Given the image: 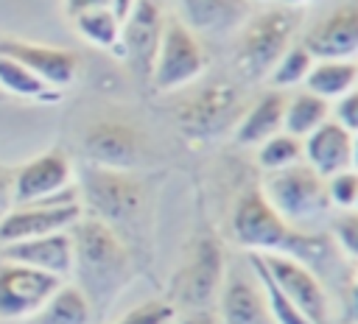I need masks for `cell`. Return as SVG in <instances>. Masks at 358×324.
<instances>
[{
  "label": "cell",
  "instance_id": "cell-13",
  "mask_svg": "<svg viewBox=\"0 0 358 324\" xmlns=\"http://www.w3.org/2000/svg\"><path fill=\"white\" fill-rule=\"evenodd\" d=\"M70 187V162L62 151H48L31 162H25L20 170H14V187L11 198L14 207L45 201L62 190Z\"/></svg>",
  "mask_w": 358,
  "mask_h": 324
},
{
  "label": "cell",
  "instance_id": "cell-4",
  "mask_svg": "<svg viewBox=\"0 0 358 324\" xmlns=\"http://www.w3.org/2000/svg\"><path fill=\"white\" fill-rule=\"evenodd\" d=\"M224 277H227V260H224V251H221L218 240L199 237L190 246L187 260L176 274L173 299L187 313L210 310V304L218 302Z\"/></svg>",
  "mask_w": 358,
  "mask_h": 324
},
{
  "label": "cell",
  "instance_id": "cell-16",
  "mask_svg": "<svg viewBox=\"0 0 358 324\" xmlns=\"http://www.w3.org/2000/svg\"><path fill=\"white\" fill-rule=\"evenodd\" d=\"M0 56H8L39 75L48 87H67L78 73V56L62 47L31 45L20 39H0Z\"/></svg>",
  "mask_w": 358,
  "mask_h": 324
},
{
  "label": "cell",
  "instance_id": "cell-7",
  "mask_svg": "<svg viewBox=\"0 0 358 324\" xmlns=\"http://www.w3.org/2000/svg\"><path fill=\"white\" fill-rule=\"evenodd\" d=\"M81 193L92 215L109 223L112 229L115 223L131 221L143 204V190L126 170H112L98 165H87L81 170Z\"/></svg>",
  "mask_w": 358,
  "mask_h": 324
},
{
  "label": "cell",
  "instance_id": "cell-39",
  "mask_svg": "<svg viewBox=\"0 0 358 324\" xmlns=\"http://www.w3.org/2000/svg\"><path fill=\"white\" fill-rule=\"evenodd\" d=\"M299 3H305V0H282V6H294V8H296Z\"/></svg>",
  "mask_w": 358,
  "mask_h": 324
},
{
  "label": "cell",
  "instance_id": "cell-6",
  "mask_svg": "<svg viewBox=\"0 0 358 324\" xmlns=\"http://www.w3.org/2000/svg\"><path fill=\"white\" fill-rule=\"evenodd\" d=\"M246 103L235 84L229 81H213L201 87L193 98L185 101L179 112V126L185 134L196 140H213L224 131H232L243 115Z\"/></svg>",
  "mask_w": 358,
  "mask_h": 324
},
{
  "label": "cell",
  "instance_id": "cell-1",
  "mask_svg": "<svg viewBox=\"0 0 358 324\" xmlns=\"http://www.w3.org/2000/svg\"><path fill=\"white\" fill-rule=\"evenodd\" d=\"M73 240V277L76 288L87 296L92 313H106L126 282L131 279V257L120 235L101 218H78L70 226Z\"/></svg>",
  "mask_w": 358,
  "mask_h": 324
},
{
  "label": "cell",
  "instance_id": "cell-20",
  "mask_svg": "<svg viewBox=\"0 0 358 324\" xmlns=\"http://www.w3.org/2000/svg\"><path fill=\"white\" fill-rule=\"evenodd\" d=\"M282 112H285V95L280 89L263 92L255 103H249L238 120L235 140L241 145H260L271 134L282 131Z\"/></svg>",
  "mask_w": 358,
  "mask_h": 324
},
{
  "label": "cell",
  "instance_id": "cell-3",
  "mask_svg": "<svg viewBox=\"0 0 358 324\" xmlns=\"http://www.w3.org/2000/svg\"><path fill=\"white\" fill-rule=\"evenodd\" d=\"M299 31V11L294 6H274L249 17L241 25V36L235 45L238 70L246 78H263L271 73L277 59L294 45Z\"/></svg>",
  "mask_w": 358,
  "mask_h": 324
},
{
  "label": "cell",
  "instance_id": "cell-18",
  "mask_svg": "<svg viewBox=\"0 0 358 324\" xmlns=\"http://www.w3.org/2000/svg\"><path fill=\"white\" fill-rule=\"evenodd\" d=\"M84 151L92 165L98 168H112V170H126L137 162L140 154V137L131 126L126 123H98L87 131L84 137Z\"/></svg>",
  "mask_w": 358,
  "mask_h": 324
},
{
  "label": "cell",
  "instance_id": "cell-21",
  "mask_svg": "<svg viewBox=\"0 0 358 324\" xmlns=\"http://www.w3.org/2000/svg\"><path fill=\"white\" fill-rule=\"evenodd\" d=\"M302 84L308 92H313L324 101H338L352 87H358V61H352V59H316Z\"/></svg>",
  "mask_w": 358,
  "mask_h": 324
},
{
  "label": "cell",
  "instance_id": "cell-32",
  "mask_svg": "<svg viewBox=\"0 0 358 324\" xmlns=\"http://www.w3.org/2000/svg\"><path fill=\"white\" fill-rule=\"evenodd\" d=\"M333 117L347 128V131H358V87H352L344 98L336 101L333 106Z\"/></svg>",
  "mask_w": 358,
  "mask_h": 324
},
{
  "label": "cell",
  "instance_id": "cell-27",
  "mask_svg": "<svg viewBox=\"0 0 358 324\" xmlns=\"http://www.w3.org/2000/svg\"><path fill=\"white\" fill-rule=\"evenodd\" d=\"M0 87L25 98H56V92H48V84L39 75L8 56H0Z\"/></svg>",
  "mask_w": 358,
  "mask_h": 324
},
{
  "label": "cell",
  "instance_id": "cell-37",
  "mask_svg": "<svg viewBox=\"0 0 358 324\" xmlns=\"http://www.w3.org/2000/svg\"><path fill=\"white\" fill-rule=\"evenodd\" d=\"M350 307H352V313H355V318H358V274H355V279H352V285H350Z\"/></svg>",
  "mask_w": 358,
  "mask_h": 324
},
{
  "label": "cell",
  "instance_id": "cell-33",
  "mask_svg": "<svg viewBox=\"0 0 358 324\" xmlns=\"http://www.w3.org/2000/svg\"><path fill=\"white\" fill-rule=\"evenodd\" d=\"M11 187H14V170H8V168L0 165V218L14 207Z\"/></svg>",
  "mask_w": 358,
  "mask_h": 324
},
{
  "label": "cell",
  "instance_id": "cell-31",
  "mask_svg": "<svg viewBox=\"0 0 358 324\" xmlns=\"http://www.w3.org/2000/svg\"><path fill=\"white\" fill-rule=\"evenodd\" d=\"M333 240L338 251L358 260V209H344L333 221Z\"/></svg>",
  "mask_w": 358,
  "mask_h": 324
},
{
  "label": "cell",
  "instance_id": "cell-9",
  "mask_svg": "<svg viewBox=\"0 0 358 324\" xmlns=\"http://www.w3.org/2000/svg\"><path fill=\"white\" fill-rule=\"evenodd\" d=\"M165 20L168 17L157 0H137L131 14L120 22L117 53L126 59L131 73H137L140 78H151Z\"/></svg>",
  "mask_w": 358,
  "mask_h": 324
},
{
  "label": "cell",
  "instance_id": "cell-23",
  "mask_svg": "<svg viewBox=\"0 0 358 324\" xmlns=\"http://www.w3.org/2000/svg\"><path fill=\"white\" fill-rule=\"evenodd\" d=\"M333 117L330 101L313 95V92H296L285 98V112H282V131H288L296 140H305L313 128H319L324 120Z\"/></svg>",
  "mask_w": 358,
  "mask_h": 324
},
{
  "label": "cell",
  "instance_id": "cell-34",
  "mask_svg": "<svg viewBox=\"0 0 358 324\" xmlns=\"http://www.w3.org/2000/svg\"><path fill=\"white\" fill-rule=\"evenodd\" d=\"M109 6V0H64V8L67 14H78V11H87V8H103Z\"/></svg>",
  "mask_w": 358,
  "mask_h": 324
},
{
  "label": "cell",
  "instance_id": "cell-24",
  "mask_svg": "<svg viewBox=\"0 0 358 324\" xmlns=\"http://www.w3.org/2000/svg\"><path fill=\"white\" fill-rule=\"evenodd\" d=\"M246 260H249V265H252V271H255V277H257V282H260V290H263V296H266V307H268V316H271L274 324H313V321L274 285V279L266 274V268H263V263H260L257 254H246Z\"/></svg>",
  "mask_w": 358,
  "mask_h": 324
},
{
  "label": "cell",
  "instance_id": "cell-10",
  "mask_svg": "<svg viewBox=\"0 0 358 324\" xmlns=\"http://www.w3.org/2000/svg\"><path fill=\"white\" fill-rule=\"evenodd\" d=\"M64 279L36 271L22 263L3 260L0 263V318L3 321H25L34 316L48 296L62 285Z\"/></svg>",
  "mask_w": 358,
  "mask_h": 324
},
{
  "label": "cell",
  "instance_id": "cell-17",
  "mask_svg": "<svg viewBox=\"0 0 358 324\" xmlns=\"http://www.w3.org/2000/svg\"><path fill=\"white\" fill-rule=\"evenodd\" d=\"M3 260L11 263H22L31 265L36 271L53 274L59 279H64L73 271V240H70V229L67 232H53V235H42V237H28V240H17V243H6L0 251Z\"/></svg>",
  "mask_w": 358,
  "mask_h": 324
},
{
  "label": "cell",
  "instance_id": "cell-22",
  "mask_svg": "<svg viewBox=\"0 0 358 324\" xmlns=\"http://www.w3.org/2000/svg\"><path fill=\"white\" fill-rule=\"evenodd\" d=\"M92 321V307L87 302V296L76 288L62 282L48 302L25 318V324H90Z\"/></svg>",
  "mask_w": 358,
  "mask_h": 324
},
{
  "label": "cell",
  "instance_id": "cell-14",
  "mask_svg": "<svg viewBox=\"0 0 358 324\" xmlns=\"http://www.w3.org/2000/svg\"><path fill=\"white\" fill-rule=\"evenodd\" d=\"M313 59H352L358 53V6L324 14L299 42Z\"/></svg>",
  "mask_w": 358,
  "mask_h": 324
},
{
  "label": "cell",
  "instance_id": "cell-26",
  "mask_svg": "<svg viewBox=\"0 0 358 324\" xmlns=\"http://www.w3.org/2000/svg\"><path fill=\"white\" fill-rule=\"evenodd\" d=\"M296 162H302V140L291 137L288 131H277L257 145V165L266 173L291 168Z\"/></svg>",
  "mask_w": 358,
  "mask_h": 324
},
{
  "label": "cell",
  "instance_id": "cell-25",
  "mask_svg": "<svg viewBox=\"0 0 358 324\" xmlns=\"http://www.w3.org/2000/svg\"><path fill=\"white\" fill-rule=\"evenodd\" d=\"M76 20V28L78 34L98 45V47H117V39H120V22L115 20V14L103 6V8H87V11H78L73 14Z\"/></svg>",
  "mask_w": 358,
  "mask_h": 324
},
{
  "label": "cell",
  "instance_id": "cell-11",
  "mask_svg": "<svg viewBox=\"0 0 358 324\" xmlns=\"http://www.w3.org/2000/svg\"><path fill=\"white\" fill-rule=\"evenodd\" d=\"M218 324H274L266 307L260 282L246 260V265H227V277L218 293Z\"/></svg>",
  "mask_w": 358,
  "mask_h": 324
},
{
  "label": "cell",
  "instance_id": "cell-38",
  "mask_svg": "<svg viewBox=\"0 0 358 324\" xmlns=\"http://www.w3.org/2000/svg\"><path fill=\"white\" fill-rule=\"evenodd\" d=\"M352 168L358 170V131L352 134Z\"/></svg>",
  "mask_w": 358,
  "mask_h": 324
},
{
  "label": "cell",
  "instance_id": "cell-29",
  "mask_svg": "<svg viewBox=\"0 0 358 324\" xmlns=\"http://www.w3.org/2000/svg\"><path fill=\"white\" fill-rule=\"evenodd\" d=\"M324 187H327L330 207H338L341 212L344 209H355V204H358V170L355 168H347L341 173L327 176Z\"/></svg>",
  "mask_w": 358,
  "mask_h": 324
},
{
  "label": "cell",
  "instance_id": "cell-40",
  "mask_svg": "<svg viewBox=\"0 0 358 324\" xmlns=\"http://www.w3.org/2000/svg\"><path fill=\"white\" fill-rule=\"evenodd\" d=\"M355 209H358V204H355Z\"/></svg>",
  "mask_w": 358,
  "mask_h": 324
},
{
  "label": "cell",
  "instance_id": "cell-30",
  "mask_svg": "<svg viewBox=\"0 0 358 324\" xmlns=\"http://www.w3.org/2000/svg\"><path fill=\"white\" fill-rule=\"evenodd\" d=\"M176 316V307L171 302H162V299H148L137 307H131L129 313H123L117 321L112 324H171Z\"/></svg>",
  "mask_w": 358,
  "mask_h": 324
},
{
  "label": "cell",
  "instance_id": "cell-8",
  "mask_svg": "<svg viewBox=\"0 0 358 324\" xmlns=\"http://www.w3.org/2000/svg\"><path fill=\"white\" fill-rule=\"evenodd\" d=\"M266 274L274 279V285L313 321L327 324L330 321V296L324 282L299 260L288 254H257Z\"/></svg>",
  "mask_w": 358,
  "mask_h": 324
},
{
  "label": "cell",
  "instance_id": "cell-5",
  "mask_svg": "<svg viewBox=\"0 0 358 324\" xmlns=\"http://www.w3.org/2000/svg\"><path fill=\"white\" fill-rule=\"evenodd\" d=\"M207 67V53L199 42V36L176 17L165 20L159 50L154 59L151 81L157 89H179L185 84H193Z\"/></svg>",
  "mask_w": 358,
  "mask_h": 324
},
{
  "label": "cell",
  "instance_id": "cell-12",
  "mask_svg": "<svg viewBox=\"0 0 358 324\" xmlns=\"http://www.w3.org/2000/svg\"><path fill=\"white\" fill-rule=\"evenodd\" d=\"M81 218V204H25L11 207L0 218V243H17L28 237H42L53 232H67Z\"/></svg>",
  "mask_w": 358,
  "mask_h": 324
},
{
  "label": "cell",
  "instance_id": "cell-15",
  "mask_svg": "<svg viewBox=\"0 0 358 324\" xmlns=\"http://www.w3.org/2000/svg\"><path fill=\"white\" fill-rule=\"evenodd\" d=\"M302 162L322 179L352 168V131H347L336 117L324 120L302 140Z\"/></svg>",
  "mask_w": 358,
  "mask_h": 324
},
{
  "label": "cell",
  "instance_id": "cell-35",
  "mask_svg": "<svg viewBox=\"0 0 358 324\" xmlns=\"http://www.w3.org/2000/svg\"><path fill=\"white\" fill-rule=\"evenodd\" d=\"M134 3H137V0H109V6H106V8L115 14V20H117V22H123V20L131 14Z\"/></svg>",
  "mask_w": 358,
  "mask_h": 324
},
{
  "label": "cell",
  "instance_id": "cell-28",
  "mask_svg": "<svg viewBox=\"0 0 358 324\" xmlns=\"http://www.w3.org/2000/svg\"><path fill=\"white\" fill-rule=\"evenodd\" d=\"M313 61H316V59H313L302 45H291V47L277 59V64H274L271 73H268L274 89H285V87L302 84L305 75H308V70L313 67Z\"/></svg>",
  "mask_w": 358,
  "mask_h": 324
},
{
  "label": "cell",
  "instance_id": "cell-36",
  "mask_svg": "<svg viewBox=\"0 0 358 324\" xmlns=\"http://www.w3.org/2000/svg\"><path fill=\"white\" fill-rule=\"evenodd\" d=\"M179 324H218V321L210 316V310H196V313H185Z\"/></svg>",
  "mask_w": 358,
  "mask_h": 324
},
{
  "label": "cell",
  "instance_id": "cell-19",
  "mask_svg": "<svg viewBox=\"0 0 358 324\" xmlns=\"http://www.w3.org/2000/svg\"><path fill=\"white\" fill-rule=\"evenodd\" d=\"M182 22L199 34H229L249 20V0H179Z\"/></svg>",
  "mask_w": 358,
  "mask_h": 324
},
{
  "label": "cell",
  "instance_id": "cell-2",
  "mask_svg": "<svg viewBox=\"0 0 358 324\" xmlns=\"http://www.w3.org/2000/svg\"><path fill=\"white\" fill-rule=\"evenodd\" d=\"M260 193L288 226L302 229V232H316V226L333 209L324 179L305 162L266 173Z\"/></svg>",
  "mask_w": 358,
  "mask_h": 324
}]
</instances>
